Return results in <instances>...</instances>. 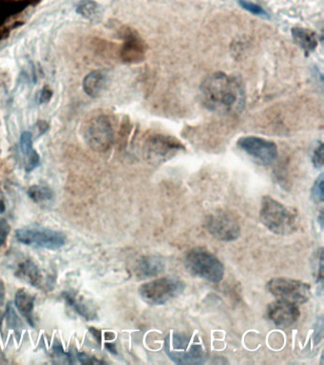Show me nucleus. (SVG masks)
<instances>
[{
  "label": "nucleus",
  "instance_id": "cd10ccee",
  "mask_svg": "<svg viewBox=\"0 0 324 365\" xmlns=\"http://www.w3.org/2000/svg\"><path fill=\"white\" fill-rule=\"evenodd\" d=\"M52 97V90L47 87L43 88V89L40 90L39 97H37V99H39V104L42 105L45 104V103L49 102Z\"/></svg>",
  "mask_w": 324,
  "mask_h": 365
},
{
  "label": "nucleus",
  "instance_id": "4be33fe9",
  "mask_svg": "<svg viewBox=\"0 0 324 365\" xmlns=\"http://www.w3.org/2000/svg\"><path fill=\"white\" fill-rule=\"evenodd\" d=\"M28 195L32 201L39 204L48 202L54 198V193L51 188L46 187V186H32L28 190Z\"/></svg>",
  "mask_w": 324,
  "mask_h": 365
},
{
  "label": "nucleus",
  "instance_id": "72a5a7b5",
  "mask_svg": "<svg viewBox=\"0 0 324 365\" xmlns=\"http://www.w3.org/2000/svg\"><path fill=\"white\" fill-rule=\"evenodd\" d=\"M105 347H107V349L109 350L110 352H112V354H117V348H115V346L114 344H105Z\"/></svg>",
  "mask_w": 324,
  "mask_h": 365
},
{
  "label": "nucleus",
  "instance_id": "b1692460",
  "mask_svg": "<svg viewBox=\"0 0 324 365\" xmlns=\"http://www.w3.org/2000/svg\"><path fill=\"white\" fill-rule=\"evenodd\" d=\"M323 175H321L320 177L316 179L315 184L312 188V198L315 203H323L324 200L323 195Z\"/></svg>",
  "mask_w": 324,
  "mask_h": 365
},
{
  "label": "nucleus",
  "instance_id": "dca6fc26",
  "mask_svg": "<svg viewBox=\"0 0 324 365\" xmlns=\"http://www.w3.org/2000/svg\"><path fill=\"white\" fill-rule=\"evenodd\" d=\"M20 150L23 155L25 161V170L32 172L39 167L40 164V156L37 150L32 147V135L30 132H22L20 136Z\"/></svg>",
  "mask_w": 324,
  "mask_h": 365
},
{
  "label": "nucleus",
  "instance_id": "2eb2a0df",
  "mask_svg": "<svg viewBox=\"0 0 324 365\" xmlns=\"http://www.w3.org/2000/svg\"><path fill=\"white\" fill-rule=\"evenodd\" d=\"M108 85V75L104 70H92L83 79V90L92 98L101 97Z\"/></svg>",
  "mask_w": 324,
  "mask_h": 365
},
{
  "label": "nucleus",
  "instance_id": "f257e3e1",
  "mask_svg": "<svg viewBox=\"0 0 324 365\" xmlns=\"http://www.w3.org/2000/svg\"><path fill=\"white\" fill-rule=\"evenodd\" d=\"M200 94L203 104L211 112L233 115L245 109V86L236 75L225 72L210 75L201 85Z\"/></svg>",
  "mask_w": 324,
  "mask_h": 365
},
{
  "label": "nucleus",
  "instance_id": "c9c22d12",
  "mask_svg": "<svg viewBox=\"0 0 324 365\" xmlns=\"http://www.w3.org/2000/svg\"><path fill=\"white\" fill-rule=\"evenodd\" d=\"M3 318H4L3 314H2L1 312H0V329H1L2 322H3Z\"/></svg>",
  "mask_w": 324,
  "mask_h": 365
},
{
  "label": "nucleus",
  "instance_id": "39448f33",
  "mask_svg": "<svg viewBox=\"0 0 324 365\" xmlns=\"http://www.w3.org/2000/svg\"><path fill=\"white\" fill-rule=\"evenodd\" d=\"M185 282L176 277H164L142 284L139 288L141 298L152 306H163L184 293Z\"/></svg>",
  "mask_w": 324,
  "mask_h": 365
},
{
  "label": "nucleus",
  "instance_id": "423d86ee",
  "mask_svg": "<svg viewBox=\"0 0 324 365\" xmlns=\"http://www.w3.org/2000/svg\"><path fill=\"white\" fill-rule=\"evenodd\" d=\"M266 289L276 299L295 304L307 303L312 297L308 284L290 278L271 279L266 284Z\"/></svg>",
  "mask_w": 324,
  "mask_h": 365
},
{
  "label": "nucleus",
  "instance_id": "1a4fd4ad",
  "mask_svg": "<svg viewBox=\"0 0 324 365\" xmlns=\"http://www.w3.org/2000/svg\"><path fill=\"white\" fill-rule=\"evenodd\" d=\"M182 150H184V146L172 136H150L149 139L145 141V159L150 163L158 165L170 160Z\"/></svg>",
  "mask_w": 324,
  "mask_h": 365
},
{
  "label": "nucleus",
  "instance_id": "473e14b6",
  "mask_svg": "<svg viewBox=\"0 0 324 365\" xmlns=\"http://www.w3.org/2000/svg\"><path fill=\"white\" fill-rule=\"evenodd\" d=\"M5 210H6V206L4 203V196L2 191L0 190V213H3Z\"/></svg>",
  "mask_w": 324,
  "mask_h": 365
},
{
  "label": "nucleus",
  "instance_id": "2f4dec72",
  "mask_svg": "<svg viewBox=\"0 0 324 365\" xmlns=\"http://www.w3.org/2000/svg\"><path fill=\"white\" fill-rule=\"evenodd\" d=\"M5 298V286L3 281L0 280V306L3 304Z\"/></svg>",
  "mask_w": 324,
  "mask_h": 365
},
{
  "label": "nucleus",
  "instance_id": "bb28decb",
  "mask_svg": "<svg viewBox=\"0 0 324 365\" xmlns=\"http://www.w3.org/2000/svg\"><path fill=\"white\" fill-rule=\"evenodd\" d=\"M312 162L316 168L323 167V146L321 143L316 148L315 152L313 153Z\"/></svg>",
  "mask_w": 324,
  "mask_h": 365
},
{
  "label": "nucleus",
  "instance_id": "f8f14e48",
  "mask_svg": "<svg viewBox=\"0 0 324 365\" xmlns=\"http://www.w3.org/2000/svg\"><path fill=\"white\" fill-rule=\"evenodd\" d=\"M268 319L276 326L280 328H287L297 323L301 317V311L297 304L288 303V302L277 301L271 303L267 307Z\"/></svg>",
  "mask_w": 324,
  "mask_h": 365
},
{
  "label": "nucleus",
  "instance_id": "a211bd4d",
  "mask_svg": "<svg viewBox=\"0 0 324 365\" xmlns=\"http://www.w3.org/2000/svg\"><path fill=\"white\" fill-rule=\"evenodd\" d=\"M292 37L294 41L300 46L306 55L311 54L318 47V39L315 32L305 28H293Z\"/></svg>",
  "mask_w": 324,
  "mask_h": 365
},
{
  "label": "nucleus",
  "instance_id": "ddd939ff",
  "mask_svg": "<svg viewBox=\"0 0 324 365\" xmlns=\"http://www.w3.org/2000/svg\"><path fill=\"white\" fill-rule=\"evenodd\" d=\"M124 44H123L121 57L124 62H141L145 59L147 45L142 37L133 30L127 29L124 32Z\"/></svg>",
  "mask_w": 324,
  "mask_h": 365
},
{
  "label": "nucleus",
  "instance_id": "9d476101",
  "mask_svg": "<svg viewBox=\"0 0 324 365\" xmlns=\"http://www.w3.org/2000/svg\"><path fill=\"white\" fill-rule=\"evenodd\" d=\"M238 147L261 165H271L277 159L278 148L275 143L257 136H245L238 140Z\"/></svg>",
  "mask_w": 324,
  "mask_h": 365
},
{
  "label": "nucleus",
  "instance_id": "c85d7f7f",
  "mask_svg": "<svg viewBox=\"0 0 324 365\" xmlns=\"http://www.w3.org/2000/svg\"><path fill=\"white\" fill-rule=\"evenodd\" d=\"M50 126L48 124L46 121L40 120L34 126V130L37 132V137H40V136L43 135L44 133L48 132L49 130Z\"/></svg>",
  "mask_w": 324,
  "mask_h": 365
},
{
  "label": "nucleus",
  "instance_id": "a878e982",
  "mask_svg": "<svg viewBox=\"0 0 324 365\" xmlns=\"http://www.w3.org/2000/svg\"><path fill=\"white\" fill-rule=\"evenodd\" d=\"M11 230L8 221L5 219L0 218V248L4 245Z\"/></svg>",
  "mask_w": 324,
  "mask_h": 365
},
{
  "label": "nucleus",
  "instance_id": "f3484780",
  "mask_svg": "<svg viewBox=\"0 0 324 365\" xmlns=\"http://www.w3.org/2000/svg\"><path fill=\"white\" fill-rule=\"evenodd\" d=\"M16 275L35 288H41L43 284V276L39 266L31 260L21 263L17 268Z\"/></svg>",
  "mask_w": 324,
  "mask_h": 365
},
{
  "label": "nucleus",
  "instance_id": "412c9836",
  "mask_svg": "<svg viewBox=\"0 0 324 365\" xmlns=\"http://www.w3.org/2000/svg\"><path fill=\"white\" fill-rule=\"evenodd\" d=\"M77 12L84 19L94 20L100 16V6L94 0H82L77 4Z\"/></svg>",
  "mask_w": 324,
  "mask_h": 365
},
{
  "label": "nucleus",
  "instance_id": "4468645a",
  "mask_svg": "<svg viewBox=\"0 0 324 365\" xmlns=\"http://www.w3.org/2000/svg\"><path fill=\"white\" fill-rule=\"evenodd\" d=\"M165 269V263L163 258L158 256H145L138 262L135 273L141 280L156 277Z\"/></svg>",
  "mask_w": 324,
  "mask_h": 365
},
{
  "label": "nucleus",
  "instance_id": "6e6552de",
  "mask_svg": "<svg viewBox=\"0 0 324 365\" xmlns=\"http://www.w3.org/2000/svg\"><path fill=\"white\" fill-rule=\"evenodd\" d=\"M87 144L98 152H105L114 144V132L112 122L105 115L92 118L85 126Z\"/></svg>",
  "mask_w": 324,
  "mask_h": 365
},
{
  "label": "nucleus",
  "instance_id": "7c9ffc66",
  "mask_svg": "<svg viewBox=\"0 0 324 365\" xmlns=\"http://www.w3.org/2000/svg\"><path fill=\"white\" fill-rule=\"evenodd\" d=\"M89 331L92 334V336L94 337L95 339H97L98 344H101V331H98L94 327H90Z\"/></svg>",
  "mask_w": 324,
  "mask_h": 365
},
{
  "label": "nucleus",
  "instance_id": "c756f323",
  "mask_svg": "<svg viewBox=\"0 0 324 365\" xmlns=\"http://www.w3.org/2000/svg\"><path fill=\"white\" fill-rule=\"evenodd\" d=\"M77 359L83 364H102V362L97 361V359H92V357L88 356L87 354L77 353Z\"/></svg>",
  "mask_w": 324,
  "mask_h": 365
},
{
  "label": "nucleus",
  "instance_id": "f704fd0d",
  "mask_svg": "<svg viewBox=\"0 0 324 365\" xmlns=\"http://www.w3.org/2000/svg\"><path fill=\"white\" fill-rule=\"evenodd\" d=\"M318 223H320L321 230H323V213L321 211L320 214V217H318Z\"/></svg>",
  "mask_w": 324,
  "mask_h": 365
},
{
  "label": "nucleus",
  "instance_id": "0eeeda50",
  "mask_svg": "<svg viewBox=\"0 0 324 365\" xmlns=\"http://www.w3.org/2000/svg\"><path fill=\"white\" fill-rule=\"evenodd\" d=\"M17 240L26 246L35 248L57 250L66 243V235L61 231L40 228V226H26L19 228L16 233Z\"/></svg>",
  "mask_w": 324,
  "mask_h": 365
},
{
  "label": "nucleus",
  "instance_id": "9b49d317",
  "mask_svg": "<svg viewBox=\"0 0 324 365\" xmlns=\"http://www.w3.org/2000/svg\"><path fill=\"white\" fill-rule=\"evenodd\" d=\"M210 235L223 241L237 240L241 236V226L232 215L227 213H216L208 215L205 221Z\"/></svg>",
  "mask_w": 324,
  "mask_h": 365
},
{
  "label": "nucleus",
  "instance_id": "20e7f679",
  "mask_svg": "<svg viewBox=\"0 0 324 365\" xmlns=\"http://www.w3.org/2000/svg\"><path fill=\"white\" fill-rule=\"evenodd\" d=\"M184 264L185 269L192 276L210 283H220L225 276V266L222 262L205 248H194L188 250Z\"/></svg>",
  "mask_w": 324,
  "mask_h": 365
},
{
  "label": "nucleus",
  "instance_id": "7ed1b4c3",
  "mask_svg": "<svg viewBox=\"0 0 324 365\" xmlns=\"http://www.w3.org/2000/svg\"><path fill=\"white\" fill-rule=\"evenodd\" d=\"M165 351L177 364H203L207 359V351L197 337L174 331L165 337Z\"/></svg>",
  "mask_w": 324,
  "mask_h": 365
},
{
  "label": "nucleus",
  "instance_id": "5701e85b",
  "mask_svg": "<svg viewBox=\"0 0 324 365\" xmlns=\"http://www.w3.org/2000/svg\"><path fill=\"white\" fill-rule=\"evenodd\" d=\"M239 4L245 11L250 12L251 14H255V16L268 17L267 12L260 5L247 1V0H239Z\"/></svg>",
  "mask_w": 324,
  "mask_h": 365
},
{
  "label": "nucleus",
  "instance_id": "6ab92c4d",
  "mask_svg": "<svg viewBox=\"0 0 324 365\" xmlns=\"http://www.w3.org/2000/svg\"><path fill=\"white\" fill-rule=\"evenodd\" d=\"M35 297L31 293L25 290V289H19L17 292L16 299H14V304L17 310L20 314L27 319L28 323L34 326V321H32V311H34Z\"/></svg>",
  "mask_w": 324,
  "mask_h": 365
},
{
  "label": "nucleus",
  "instance_id": "393cba45",
  "mask_svg": "<svg viewBox=\"0 0 324 365\" xmlns=\"http://www.w3.org/2000/svg\"><path fill=\"white\" fill-rule=\"evenodd\" d=\"M7 319H7V322H8V326L11 327V328L16 329L22 327L21 321H20L19 316H17L14 309L12 308V306H8V308H7Z\"/></svg>",
  "mask_w": 324,
  "mask_h": 365
},
{
  "label": "nucleus",
  "instance_id": "f03ea898",
  "mask_svg": "<svg viewBox=\"0 0 324 365\" xmlns=\"http://www.w3.org/2000/svg\"><path fill=\"white\" fill-rule=\"evenodd\" d=\"M260 219L268 230L277 235H290L296 233L298 228L297 211L270 196H265L262 199Z\"/></svg>",
  "mask_w": 324,
  "mask_h": 365
},
{
  "label": "nucleus",
  "instance_id": "aec40b11",
  "mask_svg": "<svg viewBox=\"0 0 324 365\" xmlns=\"http://www.w3.org/2000/svg\"><path fill=\"white\" fill-rule=\"evenodd\" d=\"M65 299L70 306L74 307L75 311L79 315H81L83 318L87 319V321H92V319L97 318V312L92 307H90L89 304L84 303L83 299H77V297L72 295L70 292H64L63 293Z\"/></svg>",
  "mask_w": 324,
  "mask_h": 365
}]
</instances>
